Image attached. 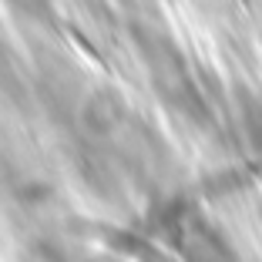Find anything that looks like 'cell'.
Here are the masks:
<instances>
[{
	"label": "cell",
	"mask_w": 262,
	"mask_h": 262,
	"mask_svg": "<svg viewBox=\"0 0 262 262\" xmlns=\"http://www.w3.org/2000/svg\"><path fill=\"white\" fill-rule=\"evenodd\" d=\"M131 40L138 47V57L145 64L148 77H151L155 94L168 104L175 115L188 118L192 124H208V108L202 101V91L195 84L188 61L182 54V47L171 40V34H165L155 24L138 20L131 27Z\"/></svg>",
	"instance_id": "6da1fadb"
},
{
	"label": "cell",
	"mask_w": 262,
	"mask_h": 262,
	"mask_svg": "<svg viewBox=\"0 0 262 262\" xmlns=\"http://www.w3.org/2000/svg\"><path fill=\"white\" fill-rule=\"evenodd\" d=\"M37 101L47 108V115L54 121H77V111H81V101L88 94V84L81 71L61 54V51H40L37 54Z\"/></svg>",
	"instance_id": "7a4b0ae2"
},
{
	"label": "cell",
	"mask_w": 262,
	"mask_h": 262,
	"mask_svg": "<svg viewBox=\"0 0 262 262\" xmlns=\"http://www.w3.org/2000/svg\"><path fill=\"white\" fill-rule=\"evenodd\" d=\"M71 165H74V175L84 185V192H91L98 202H115L121 195L124 168L118 162L115 148H104L101 138L84 135V141L71 148Z\"/></svg>",
	"instance_id": "3957f363"
},
{
	"label": "cell",
	"mask_w": 262,
	"mask_h": 262,
	"mask_svg": "<svg viewBox=\"0 0 262 262\" xmlns=\"http://www.w3.org/2000/svg\"><path fill=\"white\" fill-rule=\"evenodd\" d=\"M128 121H131L128 101H124V94L118 88H111V84L88 88L84 101H81V111H77V124L84 128V135L111 141Z\"/></svg>",
	"instance_id": "277c9868"
},
{
	"label": "cell",
	"mask_w": 262,
	"mask_h": 262,
	"mask_svg": "<svg viewBox=\"0 0 262 262\" xmlns=\"http://www.w3.org/2000/svg\"><path fill=\"white\" fill-rule=\"evenodd\" d=\"M171 239L182 249L185 262H239V255L232 252L229 239L215 225H208L205 219H199L195 212H188L182 219V225L171 232Z\"/></svg>",
	"instance_id": "5b68a950"
},
{
	"label": "cell",
	"mask_w": 262,
	"mask_h": 262,
	"mask_svg": "<svg viewBox=\"0 0 262 262\" xmlns=\"http://www.w3.org/2000/svg\"><path fill=\"white\" fill-rule=\"evenodd\" d=\"M235 111H239L242 131H246V141L255 155L262 158V94L252 91L246 84H235Z\"/></svg>",
	"instance_id": "8992f818"
},
{
	"label": "cell",
	"mask_w": 262,
	"mask_h": 262,
	"mask_svg": "<svg viewBox=\"0 0 262 262\" xmlns=\"http://www.w3.org/2000/svg\"><path fill=\"white\" fill-rule=\"evenodd\" d=\"M14 262H71V252H68V246H64V242L40 235V239H31V242H27V246L17 252Z\"/></svg>",
	"instance_id": "52a82bcc"
},
{
	"label": "cell",
	"mask_w": 262,
	"mask_h": 262,
	"mask_svg": "<svg viewBox=\"0 0 262 262\" xmlns=\"http://www.w3.org/2000/svg\"><path fill=\"white\" fill-rule=\"evenodd\" d=\"M7 4L17 10V14L31 17V20H37V24L54 20V4H51V0H7Z\"/></svg>",
	"instance_id": "ba28073f"
},
{
	"label": "cell",
	"mask_w": 262,
	"mask_h": 262,
	"mask_svg": "<svg viewBox=\"0 0 262 262\" xmlns=\"http://www.w3.org/2000/svg\"><path fill=\"white\" fill-rule=\"evenodd\" d=\"M91 262H98V259H91Z\"/></svg>",
	"instance_id": "9c48e42d"
}]
</instances>
